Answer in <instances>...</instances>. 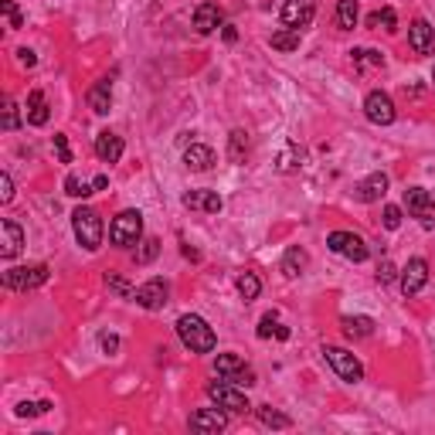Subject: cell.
Returning <instances> with one entry per match:
<instances>
[{
    "instance_id": "c3c4849f",
    "label": "cell",
    "mask_w": 435,
    "mask_h": 435,
    "mask_svg": "<svg viewBox=\"0 0 435 435\" xmlns=\"http://www.w3.org/2000/svg\"><path fill=\"white\" fill-rule=\"evenodd\" d=\"M106 184H109V177H106V173H99V177H95V181H92V187H95V190H106Z\"/></svg>"
},
{
    "instance_id": "7c38bea8",
    "label": "cell",
    "mask_w": 435,
    "mask_h": 435,
    "mask_svg": "<svg viewBox=\"0 0 435 435\" xmlns=\"http://www.w3.org/2000/svg\"><path fill=\"white\" fill-rule=\"evenodd\" d=\"M190 432H201V435H218L225 432V425H228V415H225V408H201V412H194L190 415Z\"/></svg>"
},
{
    "instance_id": "30bf717a",
    "label": "cell",
    "mask_w": 435,
    "mask_h": 435,
    "mask_svg": "<svg viewBox=\"0 0 435 435\" xmlns=\"http://www.w3.org/2000/svg\"><path fill=\"white\" fill-rule=\"evenodd\" d=\"M364 116L371 119L374 126H391L394 123V99H391L388 92H381V89H374V92H367V99H364Z\"/></svg>"
},
{
    "instance_id": "5b68a950",
    "label": "cell",
    "mask_w": 435,
    "mask_h": 435,
    "mask_svg": "<svg viewBox=\"0 0 435 435\" xmlns=\"http://www.w3.org/2000/svg\"><path fill=\"white\" fill-rule=\"evenodd\" d=\"M326 249L333 252V255H340L347 262H364L371 249H367V242L354 232H330L326 235Z\"/></svg>"
},
{
    "instance_id": "603a6c76",
    "label": "cell",
    "mask_w": 435,
    "mask_h": 435,
    "mask_svg": "<svg viewBox=\"0 0 435 435\" xmlns=\"http://www.w3.org/2000/svg\"><path fill=\"white\" fill-rule=\"evenodd\" d=\"M48 119H51V109H48V99L41 89H34L31 95H28V123L31 126H45Z\"/></svg>"
},
{
    "instance_id": "f546056e",
    "label": "cell",
    "mask_w": 435,
    "mask_h": 435,
    "mask_svg": "<svg viewBox=\"0 0 435 435\" xmlns=\"http://www.w3.org/2000/svg\"><path fill=\"white\" fill-rule=\"evenodd\" d=\"M299 41H303V38H299L296 28H282V31L272 34V48H276V51H296Z\"/></svg>"
},
{
    "instance_id": "681fc988",
    "label": "cell",
    "mask_w": 435,
    "mask_h": 435,
    "mask_svg": "<svg viewBox=\"0 0 435 435\" xmlns=\"http://www.w3.org/2000/svg\"><path fill=\"white\" fill-rule=\"evenodd\" d=\"M276 337H279V340H289V326H276Z\"/></svg>"
},
{
    "instance_id": "1f68e13d",
    "label": "cell",
    "mask_w": 435,
    "mask_h": 435,
    "mask_svg": "<svg viewBox=\"0 0 435 435\" xmlns=\"http://www.w3.org/2000/svg\"><path fill=\"white\" fill-rule=\"evenodd\" d=\"M367 24H371V28H385V31H398V17H394V11H391V7L374 11V14L367 17Z\"/></svg>"
},
{
    "instance_id": "ab89813d",
    "label": "cell",
    "mask_w": 435,
    "mask_h": 435,
    "mask_svg": "<svg viewBox=\"0 0 435 435\" xmlns=\"http://www.w3.org/2000/svg\"><path fill=\"white\" fill-rule=\"evenodd\" d=\"M106 286H109V289H116L119 296H133V293H136V289H129V282H126L123 276H116V272H109V276H106Z\"/></svg>"
},
{
    "instance_id": "cb8c5ba5",
    "label": "cell",
    "mask_w": 435,
    "mask_h": 435,
    "mask_svg": "<svg viewBox=\"0 0 435 435\" xmlns=\"http://www.w3.org/2000/svg\"><path fill=\"white\" fill-rule=\"evenodd\" d=\"M306 262H310V255L299 249V245H293V249H286V255H282V272H286L289 279H296V276H303Z\"/></svg>"
},
{
    "instance_id": "ba28073f",
    "label": "cell",
    "mask_w": 435,
    "mask_h": 435,
    "mask_svg": "<svg viewBox=\"0 0 435 435\" xmlns=\"http://www.w3.org/2000/svg\"><path fill=\"white\" fill-rule=\"evenodd\" d=\"M404 208H408L412 218H419L421 228H435V198L425 187H408L404 190Z\"/></svg>"
},
{
    "instance_id": "9a60e30c",
    "label": "cell",
    "mask_w": 435,
    "mask_h": 435,
    "mask_svg": "<svg viewBox=\"0 0 435 435\" xmlns=\"http://www.w3.org/2000/svg\"><path fill=\"white\" fill-rule=\"evenodd\" d=\"M408 45L415 55H435V28L419 17V21H412V28H408Z\"/></svg>"
},
{
    "instance_id": "8d00e7d4",
    "label": "cell",
    "mask_w": 435,
    "mask_h": 435,
    "mask_svg": "<svg viewBox=\"0 0 435 435\" xmlns=\"http://www.w3.org/2000/svg\"><path fill=\"white\" fill-rule=\"evenodd\" d=\"M17 126H21V116H17L14 99H4V129H7V133H14Z\"/></svg>"
},
{
    "instance_id": "484cf974",
    "label": "cell",
    "mask_w": 435,
    "mask_h": 435,
    "mask_svg": "<svg viewBox=\"0 0 435 435\" xmlns=\"http://www.w3.org/2000/svg\"><path fill=\"white\" fill-rule=\"evenodd\" d=\"M235 289H238V296H242L245 303H252V299H259V293H262V279H259L255 272H242V276L235 279Z\"/></svg>"
},
{
    "instance_id": "836d02e7",
    "label": "cell",
    "mask_w": 435,
    "mask_h": 435,
    "mask_svg": "<svg viewBox=\"0 0 435 435\" xmlns=\"http://www.w3.org/2000/svg\"><path fill=\"white\" fill-rule=\"evenodd\" d=\"M92 190L95 187H89L82 177H75V173H68V177H65V194H68V198H89Z\"/></svg>"
},
{
    "instance_id": "d4e9b609",
    "label": "cell",
    "mask_w": 435,
    "mask_h": 435,
    "mask_svg": "<svg viewBox=\"0 0 435 435\" xmlns=\"http://www.w3.org/2000/svg\"><path fill=\"white\" fill-rule=\"evenodd\" d=\"M343 333L347 337H354V340H360V337H371L374 333V320L371 316H343Z\"/></svg>"
},
{
    "instance_id": "f35d334b",
    "label": "cell",
    "mask_w": 435,
    "mask_h": 435,
    "mask_svg": "<svg viewBox=\"0 0 435 435\" xmlns=\"http://www.w3.org/2000/svg\"><path fill=\"white\" fill-rule=\"evenodd\" d=\"M0 11H4V17L11 21V28H24V17H21L14 0H0Z\"/></svg>"
},
{
    "instance_id": "7bdbcfd3",
    "label": "cell",
    "mask_w": 435,
    "mask_h": 435,
    "mask_svg": "<svg viewBox=\"0 0 435 435\" xmlns=\"http://www.w3.org/2000/svg\"><path fill=\"white\" fill-rule=\"evenodd\" d=\"M394 276H398V269H394V262H388V259H385V262L377 265V282H381V286H388V282H394Z\"/></svg>"
},
{
    "instance_id": "5bb4252c",
    "label": "cell",
    "mask_w": 435,
    "mask_h": 435,
    "mask_svg": "<svg viewBox=\"0 0 435 435\" xmlns=\"http://www.w3.org/2000/svg\"><path fill=\"white\" fill-rule=\"evenodd\" d=\"M167 296H171V286L163 279H150V282H143L140 289L133 293V299L140 303L143 310H163L167 306Z\"/></svg>"
},
{
    "instance_id": "83f0119b",
    "label": "cell",
    "mask_w": 435,
    "mask_h": 435,
    "mask_svg": "<svg viewBox=\"0 0 435 435\" xmlns=\"http://www.w3.org/2000/svg\"><path fill=\"white\" fill-rule=\"evenodd\" d=\"M255 415H259V421H262L265 429H289V425H293L289 415H282V412L269 408V404H259V408H255Z\"/></svg>"
},
{
    "instance_id": "52a82bcc",
    "label": "cell",
    "mask_w": 435,
    "mask_h": 435,
    "mask_svg": "<svg viewBox=\"0 0 435 435\" xmlns=\"http://www.w3.org/2000/svg\"><path fill=\"white\" fill-rule=\"evenodd\" d=\"M323 358H326V364L337 371L340 381H347V385L364 381V367H360V360L354 358L350 350H343V347H323Z\"/></svg>"
},
{
    "instance_id": "f1b7e54d",
    "label": "cell",
    "mask_w": 435,
    "mask_h": 435,
    "mask_svg": "<svg viewBox=\"0 0 435 435\" xmlns=\"http://www.w3.org/2000/svg\"><path fill=\"white\" fill-rule=\"evenodd\" d=\"M358 0H337V24L343 31H354L358 28Z\"/></svg>"
},
{
    "instance_id": "d6986e66",
    "label": "cell",
    "mask_w": 435,
    "mask_h": 435,
    "mask_svg": "<svg viewBox=\"0 0 435 435\" xmlns=\"http://www.w3.org/2000/svg\"><path fill=\"white\" fill-rule=\"evenodd\" d=\"M184 208L187 211H204V215H218L225 201H221V194L215 190H187L184 194Z\"/></svg>"
},
{
    "instance_id": "3957f363",
    "label": "cell",
    "mask_w": 435,
    "mask_h": 435,
    "mask_svg": "<svg viewBox=\"0 0 435 435\" xmlns=\"http://www.w3.org/2000/svg\"><path fill=\"white\" fill-rule=\"evenodd\" d=\"M143 238V215L140 211H119L109 225V242L116 249H133Z\"/></svg>"
},
{
    "instance_id": "8992f818",
    "label": "cell",
    "mask_w": 435,
    "mask_h": 435,
    "mask_svg": "<svg viewBox=\"0 0 435 435\" xmlns=\"http://www.w3.org/2000/svg\"><path fill=\"white\" fill-rule=\"evenodd\" d=\"M48 282V265L34 262V265H17V269H7L4 272V286L14 289V293H28V289H38Z\"/></svg>"
},
{
    "instance_id": "8fae6325",
    "label": "cell",
    "mask_w": 435,
    "mask_h": 435,
    "mask_svg": "<svg viewBox=\"0 0 435 435\" xmlns=\"http://www.w3.org/2000/svg\"><path fill=\"white\" fill-rule=\"evenodd\" d=\"M425 282H429V262L425 259H408V265L402 269V276H398V286H402L404 296H415L425 289Z\"/></svg>"
},
{
    "instance_id": "2e32d148",
    "label": "cell",
    "mask_w": 435,
    "mask_h": 435,
    "mask_svg": "<svg viewBox=\"0 0 435 435\" xmlns=\"http://www.w3.org/2000/svg\"><path fill=\"white\" fill-rule=\"evenodd\" d=\"M354 194H358V201H364V204L381 201V198L388 194V173L374 171L371 177H364V181H360V184L354 187Z\"/></svg>"
},
{
    "instance_id": "e575fe53",
    "label": "cell",
    "mask_w": 435,
    "mask_h": 435,
    "mask_svg": "<svg viewBox=\"0 0 435 435\" xmlns=\"http://www.w3.org/2000/svg\"><path fill=\"white\" fill-rule=\"evenodd\" d=\"M156 255H160V238H143V242H140V252H136V265L154 262Z\"/></svg>"
},
{
    "instance_id": "74e56055",
    "label": "cell",
    "mask_w": 435,
    "mask_h": 435,
    "mask_svg": "<svg viewBox=\"0 0 435 435\" xmlns=\"http://www.w3.org/2000/svg\"><path fill=\"white\" fill-rule=\"evenodd\" d=\"M381 221H385L388 232H398V228H402V208H398V204H385V218H381Z\"/></svg>"
},
{
    "instance_id": "4fadbf2b",
    "label": "cell",
    "mask_w": 435,
    "mask_h": 435,
    "mask_svg": "<svg viewBox=\"0 0 435 435\" xmlns=\"http://www.w3.org/2000/svg\"><path fill=\"white\" fill-rule=\"evenodd\" d=\"M313 17H316V7H313V0H286V7L279 11V21L282 28H306Z\"/></svg>"
},
{
    "instance_id": "277c9868",
    "label": "cell",
    "mask_w": 435,
    "mask_h": 435,
    "mask_svg": "<svg viewBox=\"0 0 435 435\" xmlns=\"http://www.w3.org/2000/svg\"><path fill=\"white\" fill-rule=\"evenodd\" d=\"M208 398L218 404V408H225V412H232V415H245V412H252V402L249 394L238 388V385H232V381H211L208 385Z\"/></svg>"
},
{
    "instance_id": "d590c367",
    "label": "cell",
    "mask_w": 435,
    "mask_h": 435,
    "mask_svg": "<svg viewBox=\"0 0 435 435\" xmlns=\"http://www.w3.org/2000/svg\"><path fill=\"white\" fill-rule=\"evenodd\" d=\"M51 402H21L17 404V419H34V415H45Z\"/></svg>"
},
{
    "instance_id": "ee69618b",
    "label": "cell",
    "mask_w": 435,
    "mask_h": 435,
    "mask_svg": "<svg viewBox=\"0 0 435 435\" xmlns=\"http://www.w3.org/2000/svg\"><path fill=\"white\" fill-rule=\"evenodd\" d=\"M272 333H276V313H265L262 320H259V337H262V340H269Z\"/></svg>"
},
{
    "instance_id": "4316f807",
    "label": "cell",
    "mask_w": 435,
    "mask_h": 435,
    "mask_svg": "<svg viewBox=\"0 0 435 435\" xmlns=\"http://www.w3.org/2000/svg\"><path fill=\"white\" fill-rule=\"evenodd\" d=\"M228 156H232V163H245V156H249V133L245 129H235L228 136Z\"/></svg>"
},
{
    "instance_id": "44dd1931",
    "label": "cell",
    "mask_w": 435,
    "mask_h": 435,
    "mask_svg": "<svg viewBox=\"0 0 435 435\" xmlns=\"http://www.w3.org/2000/svg\"><path fill=\"white\" fill-rule=\"evenodd\" d=\"M24 245V232H21V225H14L11 218H4L0 221V255L4 259H14L17 252Z\"/></svg>"
},
{
    "instance_id": "b9f144b4",
    "label": "cell",
    "mask_w": 435,
    "mask_h": 435,
    "mask_svg": "<svg viewBox=\"0 0 435 435\" xmlns=\"http://www.w3.org/2000/svg\"><path fill=\"white\" fill-rule=\"evenodd\" d=\"M11 201H14V181H11V173H0V204Z\"/></svg>"
},
{
    "instance_id": "9c48e42d",
    "label": "cell",
    "mask_w": 435,
    "mask_h": 435,
    "mask_svg": "<svg viewBox=\"0 0 435 435\" xmlns=\"http://www.w3.org/2000/svg\"><path fill=\"white\" fill-rule=\"evenodd\" d=\"M215 371H218V377H225V381H232V385H255V371H252L245 360L238 358V354H218V360H215Z\"/></svg>"
},
{
    "instance_id": "f907efd6",
    "label": "cell",
    "mask_w": 435,
    "mask_h": 435,
    "mask_svg": "<svg viewBox=\"0 0 435 435\" xmlns=\"http://www.w3.org/2000/svg\"><path fill=\"white\" fill-rule=\"evenodd\" d=\"M432 82H435V68H432Z\"/></svg>"
},
{
    "instance_id": "e0dca14e",
    "label": "cell",
    "mask_w": 435,
    "mask_h": 435,
    "mask_svg": "<svg viewBox=\"0 0 435 435\" xmlns=\"http://www.w3.org/2000/svg\"><path fill=\"white\" fill-rule=\"evenodd\" d=\"M218 28H225V14L218 4H198L194 7V31L198 34H211Z\"/></svg>"
},
{
    "instance_id": "ffe728a7",
    "label": "cell",
    "mask_w": 435,
    "mask_h": 435,
    "mask_svg": "<svg viewBox=\"0 0 435 435\" xmlns=\"http://www.w3.org/2000/svg\"><path fill=\"white\" fill-rule=\"evenodd\" d=\"M184 167L194 173H204L215 167V150L211 146H204V143H190L184 146Z\"/></svg>"
},
{
    "instance_id": "ac0fdd59",
    "label": "cell",
    "mask_w": 435,
    "mask_h": 435,
    "mask_svg": "<svg viewBox=\"0 0 435 435\" xmlns=\"http://www.w3.org/2000/svg\"><path fill=\"white\" fill-rule=\"evenodd\" d=\"M123 136H116L112 129H102L99 136H95V156L102 160V163H119V156H123Z\"/></svg>"
},
{
    "instance_id": "4dcf8cb0",
    "label": "cell",
    "mask_w": 435,
    "mask_h": 435,
    "mask_svg": "<svg viewBox=\"0 0 435 435\" xmlns=\"http://www.w3.org/2000/svg\"><path fill=\"white\" fill-rule=\"evenodd\" d=\"M282 173H289V171H296V167H303V150L296 146V143H286V150H282V156H279V163H276Z\"/></svg>"
},
{
    "instance_id": "60d3db41",
    "label": "cell",
    "mask_w": 435,
    "mask_h": 435,
    "mask_svg": "<svg viewBox=\"0 0 435 435\" xmlns=\"http://www.w3.org/2000/svg\"><path fill=\"white\" fill-rule=\"evenodd\" d=\"M55 154L62 163H72V150H68V136L65 133H55Z\"/></svg>"
},
{
    "instance_id": "d6a6232c",
    "label": "cell",
    "mask_w": 435,
    "mask_h": 435,
    "mask_svg": "<svg viewBox=\"0 0 435 435\" xmlns=\"http://www.w3.org/2000/svg\"><path fill=\"white\" fill-rule=\"evenodd\" d=\"M350 58H354L358 65H374V68H381V65H385V55H381V51H374V48H354V51H350Z\"/></svg>"
},
{
    "instance_id": "bcb514c9",
    "label": "cell",
    "mask_w": 435,
    "mask_h": 435,
    "mask_svg": "<svg viewBox=\"0 0 435 435\" xmlns=\"http://www.w3.org/2000/svg\"><path fill=\"white\" fill-rule=\"evenodd\" d=\"M17 62L24 65V68H34V65H38V55H34L31 48H21V51H17Z\"/></svg>"
},
{
    "instance_id": "6da1fadb",
    "label": "cell",
    "mask_w": 435,
    "mask_h": 435,
    "mask_svg": "<svg viewBox=\"0 0 435 435\" xmlns=\"http://www.w3.org/2000/svg\"><path fill=\"white\" fill-rule=\"evenodd\" d=\"M177 337H181V343H184L190 354H211L218 343L215 330H211L208 320L198 316V313H184V316L177 320Z\"/></svg>"
},
{
    "instance_id": "7a4b0ae2",
    "label": "cell",
    "mask_w": 435,
    "mask_h": 435,
    "mask_svg": "<svg viewBox=\"0 0 435 435\" xmlns=\"http://www.w3.org/2000/svg\"><path fill=\"white\" fill-rule=\"evenodd\" d=\"M72 232H75L78 245L85 252H95L102 245V215L95 211V208H85V204H78L75 211H72Z\"/></svg>"
},
{
    "instance_id": "f6af8a7d",
    "label": "cell",
    "mask_w": 435,
    "mask_h": 435,
    "mask_svg": "<svg viewBox=\"0 0 435 435\" xmlns=\"http://www.w3.org/2000/svg\"><path fill=\"white\" fill-rule=\"evenodd\" d=\"M99 347H102V354H116V350H119V337H116V333H102V337H99Z\"/></svg>"
},
{
    "instance_id": "7dc6e473",
    "label": "cell",
    "mask_w": 435,
    "mask_h": 435,
    "mask_svg": "<svg viewBox=\"0 0 435 435\" xmlns=\"http://www.w3.org/2000/svg\"><path fill=\"white\" fill-rule=\"evenodd\" d=\"M221 38H225L228 45H235V41H238V31H235L232 24H225V28H221Z\"/></svg>"
},
{
    "instance_id": "7402d4cb",
    "label": "cell",
    "mask_w": 435,
    "mask_h": 435,
    "mask_svg": "<svg viewBox=\"0 0 435 435\" xmlns=\"http://www.w3.org/2000/svg\"><path fill=\"white\" fill-rule=\"evenodd\" d=\"M89 106L95 116H106L112 106V78H99L92 89H89Z\"/></svg>"
}]
</instances>
